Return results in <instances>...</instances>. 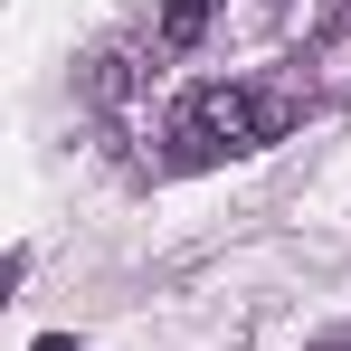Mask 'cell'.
Instances as JSON below:
<instances>
[{
	"mask_svg": "<svg viewBox=\"0 0 351 351\" xmlns=\"http://www.w3.org/2000/svg\"><path fill=\"white\" fill-rule=\"evenodd\" d=\"M313 105V86H199L171 123H162V162L171 171H199V162H237V152H266L285 143Z\"/></svg>",
	"mask_w": 351,
	"mask_h": 351,
	"instance_id": "1",
	"label": "cell"
},
{
	"mask_svg": "<svg viewBox=\"0 0 351 351\" xmlns=\"http://www.w3.org/2000/svg\"><path fill=\"white\" fill-rule=\"evenodd\" d=\"M209 10H219V0H162V48H171V58L209 29Z\"/></svg>",
	"mask_w": 351,
	"mask_h": 351,
	"instance_id": "2",
	"label": "cell"
},
{
	"mask_svg": "<svg viewBox=\"0 0 351 351\" xmlns=\"http://www.w3.org/2000/svg\"><path fill=\"white\" fill-rule=\"evenodd\" d=\"M323 38H351V0H332V10H323Z\"/></svg>",
	"mask_w": 351,
	"mask_h": 351,
	"instance_id": "3",
	"label": "cell"
},
{
	"mask_svg": "<svg viewBox=\"0 0 351 351\" xmlns=\"http://www.w3.org/2000/svg\"><path fill=\"white\" fill-rule=\"evenodd\" d=\"M29 351H76V332H38V342H29Z\"/></svg>",
	"mask_w": 351,
	"mask_h": 351,
	"instance_id": "4",
	"label": "cell"
},
{
	"mask_svg": "<svg viewBox=\"0 0 351 351\" xmlns=\"http://www.w3.org/2000/svg\"><path fill=\"white\" fill-rule=\"evenodd\" d=\"M304 351H351V332H332V342H304Z\"/></svg>",
	"mask_w": 351,
	"mask_h": 351,
	"instance_id": "5",
	"label": "cell"
}]
</instances>
